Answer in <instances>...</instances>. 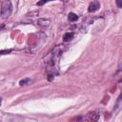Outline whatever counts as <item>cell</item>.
Returning <instances> with one entry per match:
<instances>
[{"mask_svg":"<svg viewBox=\"0 0 122 122\" xmlns=\"http://www.w3.org/2000/svg\"><path fill=\"white\" fill-rule=\"evenodd\" d=\"M31 82H32V80H31V79H30V78H24V79L20 80L19 85H20V86H26V85L30 84Z\"/></svg>","mask_w":122,"mask_h":122,"instance_id":"obj_7","label":"cell"},{"mask_svg":"<svg viewBox=\"0 0 122 122\" xmlns=\"http://www.w3.org/2000/svg\"><path fill=\"white\" fill-rule=\"evenodd\" d=\"M1 104H2V99L0 98V106H1Z\"/></svg>","mask_w":122,"mask_h":122,"instance_id":"obj_12","label":"cell"},{"mask_svg":"<svg viewBox=\"0 0 122 122\" xmlns=\"http://www.w3.org/2000/svg\"><path fill=\"white\" fill-rule=\"evenodd\" d=\"M38 11L37 10H35V11H32V12H29V13H27V15L28 16H35V15H38Z\"/></svg>","mask_w":122,"mask_h":122,"instance_id":"obj_8","label":"cell"},{"mask_svg":"<svg viewBox=\"0 0 122 122\" xmlns=\"http://www.w3.org/2000/svg\"><path fill=\"white\" fill-rule=\"evenodd\" d=\"M116 5L118 8H122V0H116Z\"/></svg>","mask_w":122,"mask_h":122,"instance_id":"obj_11","label":"cell"},{"mask_svg":"<svg viewBox=\"0 0 122 122\" xmlns=\"http://www.w3.org/2000/svg\"><path fill=\"white\" fill-rule=\"evenodd\" d=\"M12 11V4L10 0H4L1 5V16L2 18L6 19L9 18Z\"/></svg>","mask_w":122,"mask_h":122,"instance_id":"obj_1","label":"cell"},{"mask_svg":"<svg viewBox=\"0 0 122 122\" xmlns=\"http://www.w3.org/2000/svg\"><path fill=\"white\" fill-rule=\"evenodd\" d=\"M10 51H11V50H1L0 54H7V53H10Z\"/></svg>","mask_w":122,"mask_h":122,"instance_id":"obj_10","label":"cell"},{"mask_svg":"<svg viewBox=\"0 0 122 122\" xmlns=\"http://www.w3.org/2000/svg\"><path fill=\"white\" fill-rule=\"evenodd\" d=\"M68 19H69V21H71V22H74V21H76V20L78 19V15H77L76 13L70 12V13L68 14Z\"/></svg>","mask_w":122,"mask_h":122,"instance_id":"obj_6","label":"cell"},{"mask_svg":"<svg viewBox=\"0 0 122 122\" xmlns=\"http://www.w3.org/2000/svg\"><path fill=\"white\" fill-rule=\"evenodd\" d=\"M50 23H51V21L46 18H40L37 20V24L41 27H48L50 25Z\"/></svg>","mask_w":122,"mask_h":122,"instance_id":"obj_4","label":"cell"},{"mask_svg":"<svg viewBox=\"0 0 122 122\" xmlns=\"http://www.w3.org/2000/svg\"><path fill=\"white\" fill-rule=\"evenodd\" d=\"M100 8V3L98 1H92L90 5H89V8H88V11L89 12H95L96 10H98Z\"/></svg>","mask_w":122,"mask_h":122,"instance_id":"obj_2","label":"cell"},{"mask_svg":"<svg viewBox=\"0 0 122 122\" xmlns=\"http://www.w3.org/2000/svg\"><path fill=\"white\" fill-rule=\"evenodd\" d=\"M49 0H40V1H38L37 3H36V5L37 6H42V5H44L45 3H47Z\"/></svg>","mask_w":122,"mask_h":122,"instance_id":"obj_9","label":"cell"},{"mask_svg":"<svg viewBox=\"0 0 122 122\" xmlns=\"http://www.w3.org/2000/svg\"><path fill=\"white\" fill-rule=\"evenodd\" d=\"M73 35H74L73 32H67V33H65L64 36H63V41L64 42H68V41L71 40L73 38Z\"/></svg>","mask_w":122,"mask_h":122,"instance_id":"obj_5","label":"cell"},{"mask_svg":"<svg viewBox=\"0 0 122 122\" xmlns=\"http://www.w3.org/2000/svg\"><path fill=\"white\" fill-rule=\"evenodd\" d=\"M88 115H89V117H86V118H85L86 120H92V121H97V120H98V118H99V114H98L97 112H90V113H88Z\"/></svg>","mask_w":122,"mask_h":122,"instance_id":"obj_3","label":"cell"}]
</instances>
